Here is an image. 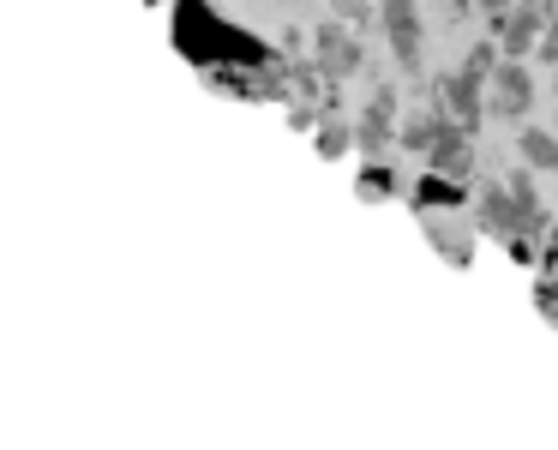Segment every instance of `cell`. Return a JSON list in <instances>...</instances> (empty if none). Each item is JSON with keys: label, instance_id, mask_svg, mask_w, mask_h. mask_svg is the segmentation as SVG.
<instances>
[{"label": "cell", "instance_id": "1", "mask_svg": "<svg viewBox=\"0 0 558 450\" xmlns=\"http://www.w3.org/2000/svg\"><path fill=\"white\" fill-rule=\"evenodd\" d=\"M385 31H390V49H397L402 66H421V19H414V0H385Z\"/></svg>", "mask_w": 558, "mask_h": 450}, {"label": "cell", "instance_id": "2", "mask_svg": "<svg viewBox=\"0 0 558 450\" xmlns=\"http://www.w3.org/2000/svg\"><path fill=\"white\" fill-rule=\"evenodd\" d=\"M354 66H361V42H354L342 25L318 31V73H325V78H349Z\"/></svg>", "mask_w": 558, "mask_h": 450}, {"label": "cell", "instance_id": "3", "mask_svg": "<svg viewBox=\"0 0 558 450\" xmlns=\"http://www.w3.org/2000/svg\"><path fill=\"white\" fill-rule=\"evenodd\" d=\"M493 114H510V121H517L522 109H529V97H534V85H529V66H517V61H505L493 73Z\"/></svg>", "mask_w": 558, "mask_h": 450}, {"label": "cell", "instance_id": "4", "mask_svg": "<svg viewBox=\"0 0 558 450\" xmlns=\"http://www.w3.org/2000/svg\"><path fill=\"white\" fill-rule=\"evenodd\" d=\"M481 85H486V78H474L469 66H462V73H450L445 85H438V90H445V109L457 114L462 126H474V121H481Z\"/></svg>", "mask_w": 558, "mask_h": 450}, {"label": "cell", "instance_id": "5", "mask_svg": "<svg viewBox=\"0 0 558 450\" xmlns=\"http://www.w3.org/2000/svg\"><path fill=\"white\" fill-rule=\"evenodd\" d=\"M390 114H397V97H390V90H378L373 109L361 114V126H354V145H361L366 157H378V150H385V138H390Z\"/></svg>", "mask_w": 558, "mask_h": 450}, {"label": "cell", "instance_id": "6", "mask_svg": "<svg viewBox=\"0 0 558 450\" xmlns=\"http://www.w3.org/2000/svg\"><path fill=\"white\" fill-rule=\"evenodd\" d=\"M546 37V13L534 7V0H522L517 13H505V49L510 54H529V42Z\"/></svg>", "mask_w": 558, "mask_h": 450}, {"label": "cell", "instance_id": "7", "mask_svg": "<svg viewBox=\"0 0 558 450\" xmlns=\"http://www.w3.org/2000/svg\"><path fill=\"white\" fill-rule=\"evenodd\" d=\"M426 157H433V169H438V174H462V169H469V145H462V126H450L445 114H438V138H433V150H426Z\"/></svg>", "mask_w": 558, "mask_h": 450}, {"label": "cell", "instance_id": "8", "mask_svg": "<svg viewBox=\"0 0 558 450\" xmlns=\"http://www.w3.org/2000/svg\"><path fill=\"white\" fill-rule=\"evenodd\" d=\"M522 162H529V169H558V133L529 126V133H522Z\"/></svg>", "mask_w": 558, "mask_h": 450}, {"label": "cell", "instance_id": "9", "mask_svg": "<svg viewBox=\"0 0 558 450\" xmlns=\"http://www.w3.org/2000/svg\"><path fill=\"white\" fill-rule=\"evenodd\" d=\"M349 145H354V126H342V121H325V126H318V157H342Z\"/></svg>", "mask_w": 558, "mask_h": 450}, {"label": "cell", "instance_id": "10", "mask_svg": "<svg viewBox=\"0 0 558 450\" xmlns=\"http://www.w3.org/2000/svg\"><path fill=\"white\" fill-rule=\"evenodd\" d=\"M390 186H397V174H390V169H366V174H361V193H366V198L390 193Z\"/></svg>", "mask_w": 558, "mask_h": 450}, {"label": "cell", "instance_id": "11", "mask_svg": "<svg viewBox=\"0 0 558 450\" xmlns=\"http://www.w3.org/2000/svg\"><path fill=\"white\" fill-rule=\"evenodd\" d=\"M462 66H469L474 78H493V73H498V54H493V49H486V42H481V49H474V54H469V61H462Z\"/></svg>", "mask_w": 558, "mask_h": 450}, {"label": "cell", "instance_id": "12", "mask_svg": "<svg viewBox=\"0 0 558 450\" xmlns=\"http://www.w3.org/2000/svg\"><path fill=\"white\" fill-rule=\"evenodd\" d=\"M337 19H342V25H366L373 7H366V0H337Z\"/></svg>", "mask_w": 558, "mask_h": 450}, {"label": "cell", "instance_id": "13", "mask_svg": "<svg viewBox=\"0 0 558 450\" xmlns=\"http://www.w3.org/2000/svg\"><path fill=\"white\" fill-rule=\"evenodd\" d=\"M541 54H546V61H553V66H558V31H546V42H541Z\"/></svg>", "mask_w": 558, "mask_h": 450}, {"label": "cell", "instance_id": "14", "mask_svg": "<svg viewBox=\"0 0 558 450\" xmlns=\"http://www.w3.org/2000/svg\"><path fill=\"white\" fill-rule=\"evenodd\" d=\"M481 7H493V13H505V7H510V0H481Z\"/></svg>", "mask_w": 558, "mask_h": 450}]
</instances>
